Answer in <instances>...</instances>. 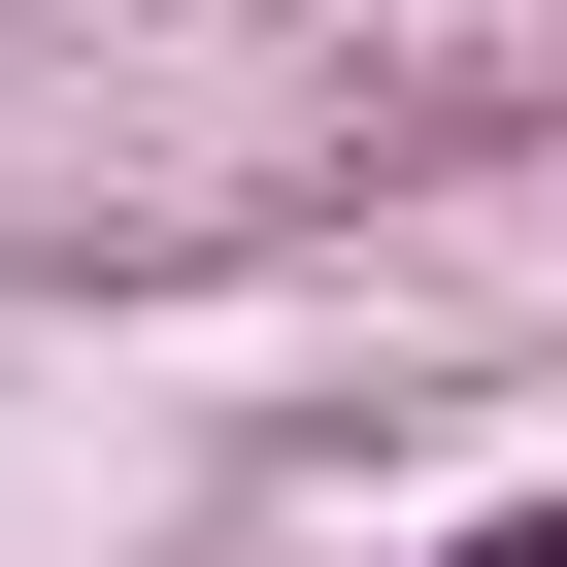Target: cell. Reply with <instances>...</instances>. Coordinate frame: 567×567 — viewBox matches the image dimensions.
Returning <instances> with one entry per match:
<instances>
[{
    "mask_svg": "<svg viewBox=\"0 0 567 567\" xmlns=\"http://www.w3.org/2000/svg\"><path fill=\"white\" fill-rule=\"evenodd\" d=\"M401 567H567V501H467V534H401Z\"/></svg>",
    "mask_w": 567,
    "mask_h": 567,
    "instance_id": "obj_1",
    "label": "cell"
}]
</instances>
